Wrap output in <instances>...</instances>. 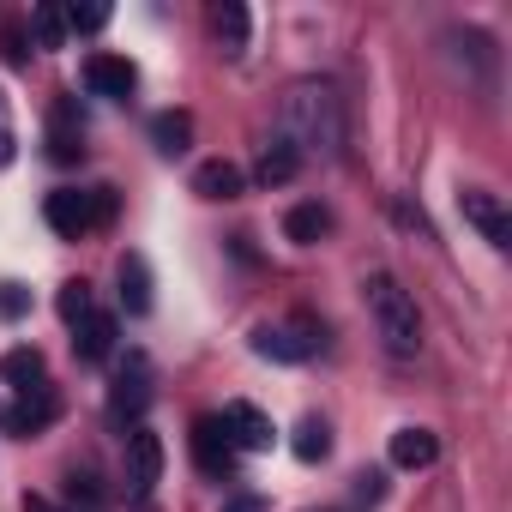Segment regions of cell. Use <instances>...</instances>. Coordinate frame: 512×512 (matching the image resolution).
Masks as SVG:
<instances>
[{
	"mask_svg": "<svg viewBox=\"0 0 512 512\" xmlns=\"http://www.w3.org/2000/svg\"><path fill=\"white\" fill-rule=\"evenodd\" d=\"M278 139L296 157H338V145H344V103H338V91L320 85V79L290 85L284 109H278Z\"/></svg>",
	"mask_w": 512,
	"mask_h": 512,
	"instance_id": "cell-1",
	"label": "cell"
},
{
	"mask_svg": "<svg viewBox=\"0 0 512 512\" xmlns=\"http://www.w3.org/2000/svg\"><path fill=\"white\" fill-rule=\"evenodd\" d=\"M362 296H368V314H374V332H380L386 356H416V350H422V320H416L410 290H404L392 272H374V278L362 284Z\"/></svg>",
	"mask_w": 512,
	"mask_h": 512,
	"instance_id": "cell-2",
	"label": "cell"
},
{
	"mask_svg": "<svg viewBox=\"0 0 512 512\" xmlns=\"http://www.w3.org/2000/svg\"><path fill=\"white\" fill-rule=\"evenodd\" d=\"M109 211H115V193H109V187H97V193L61 187V193H49V205H43L49 229L67 235V241H79V235H91L97 223H109Z\"/></svg>",
	"mask_w": 512,
	"mask_h": 512,
	"instance_id": "cell-3",
	"label": "cell"
},
{
	"mask_svg": "<svg viewBox=\"0 0 512 512\" xmlns=\"http://www.w3.org/2000/svg\"><path fill=\"white\" fill-rule=\"evenodd\" d=\"M320 344H326V326L320 320H278V326L253 332V350H260L266 362H308Z\"/></svg>",
	"mask_w": 512,
	"mask_h": 512,
	"instance_id": "cell-4",
	"label": "cell"
},
{
	"mask_svg": "<svg viewBox=\"0 0 512 512\" xmlns=\"http://www.w3.org/2000/svg\"><path fill=\"white\" fill-rule=\"evenodd\" d=\"M217 428L229 434V446H235V452H272V440H278V428H272V416H266V410H253L247 398H235V404H223V416H217Z\"/></svg>",
	"mask_w": 512,
	"mask_h": 512,
	"instance_id": "cell-5",
	"label": "cell"
},
{
	"mask_svg": "<svg viewBox=\"0 0 512 512\" xmlns=\"http://www.w3.org/2000/svg\"><path fill=\"white\" fill-rule=\"evenodd\" d=\"M145 404H151V362H145V356L133 350V356L121 362V374H115V392H109V416H115V422H133V428H139Z\"/></svg>",
	"mask_w": 512,
	"mask_h": 512,
	"instance_id": "cell-6",
	"label": "cell"
},
{
	"mask_svg": "<svg viewBox=\"0 0 512 512\" xmlns=\"http://www.w3.org/2000/svg\"><path fill=\"white\" fill-rule=\"evenodd\" d=\"M458 211H464V223L488 241V247H512V217H506V205H500V193H482V187H464L458 193Z\"/></svg>",
	"mask_w": 512,
	"mask_h": 512,
	"instance_id": "cell-7",
	"label": "cell"
},
{
	"mask_svg": "<svg viewBox=\"0 0 512 512\" xmlns=\"http://www.w3.org/2000/svg\"><path fill=\"white\" fill-rule=\"evenodd\" d=\"M157 482H163V440L151 428H133L127 434V494L133 500H151Z\"/></svg>",
	"mask_w": 512,
	"mask_h": 512,
	"instance_id": "cell-8",
	"label": "cell"
},
{
	"mask_svg": "<svg viewBox=\"0 0 512 512\" xmlns=\"http://www.w3.org/2000/svg\"><path fill=\"white\" fill-rule=\"evenodd\" d=\"M49 157L55 163H79L85 157V121H79L73 97H55V109H49Z\"/></svg>",
	"mask_w": 512,
	"mask_h": 512,
	"instance_id": "cell-9",
	"label": "cell"
},
{
	"mask_svg": "<svg viewBox=\"0 0 512 512\" xmlns=\"http://www.w3.org/2000/svg\"><path fill=\"white\" fill-rule=\"evenodd\" d=\"M187 440H193V458H199L205 476H229V470H235V446H229V434L217 428V416H199Z\"/></svg>",
	"mask_w": 512,
	"mask_h": 512,
	"instance_id": "cell-10",
	"label": "cell"
},
{
	"mask_svg": "<svg viewBox=\"0 0 512 512\" xmlns=\"http://www.w3.org/2000/svg\"><path fill=\"white\" fill-rule=\"evenodd\" d=\"M55 416H61V398H55L49 386H31V392H19V404L7 410V434H43Z\"/></svg>",
	"mask_w": 512,
	"mask_h": 512,
	"instance_id": "cell-11",
	"label": "cell"
},
{
	"mask_svg": "<svg viewBox=\"0 0 512 512\" xmlns=\"http://www.w3.org/2000/svg\"><path fill=\"white\" fill-rule=\"evenodd\" d=\"M85 85H91L97 97H133L139 67L121 61V55H91V61H85Z\"/></svg>",
	"mask_w": 512,
	"mask_h": 512,
	"instance_id": "cell-12",
	"label": "cell"
},
{
	"mask_svg": "<svg viewBox=\"0 0 512 512\" xmlns=\"http://www.w3.org/2000/svg\"><path fill=\"white\" fill-rule=\"evenodd\" d=\"M241 187H247V175H241L229 157H211V163L193 169V193H199V199H241Z\"/></svg>",
	"mask_w": 512,
	"mask_h": 512,
	"instance_id": "cell-13",
	"label": "cell"
},
{
	"mask_svg": "<svg viewBox=\"0 0 512 512\" xmlns=\"http://www.w3.org/2000/svg\"><path fill=\"white\" fill-rule=\"evenodd\" d=\"M73 350H79V362H103V356L115 350V320L91 308V314L73 326Z\"/></svg>",
	"mask_w": 512,
	"mask_h": 512,
	"instance_id": "cell-14",
	"label": "cell"
},
{
	"mask_svg": "<svg viewBox=\"0 0 512 512\" xmlns=\"http://www.w3.org/2000/svg\"><path fill=\"white\" fill-rule=\"evenodd\" d=\"M434 458H440V440L428 428H398L392 434V464L398 470H428Z\"/></svg>",
	"mask_w": 512,
	"mask_h": 512,
	"instance_id": "cell-15",
	"label": "cell"
},
{
	"mask_svg": "<svg viewBox=\"0 0 512 512\" xmlns=\"http://www.w3.org/2000/svg\"><path fill=\"white\" fill-rule=\"evenodd\" d=\"M121 308L127 314H151V266H145V253H121Z\"/></svg>",
	"mask_w": 512,
	"mask_h": 512,
	"instance_id": "cell-16",
	"label": "cell"
},
{
	"mask_svg": "<svg viewBox=\"0 0 512 512\" xmlns=\"http://www.w3.org/2000/svg\"><path fill=\"white\" fill-rule=\"evenodd\" d=\"M151 139H157L163 157H181V151L193 145V115H187V109H163V115L151 121Z\"/></svg>",
	"mask_w": 512,
	"mask_h": 512,
	"instance_id": "cell-17",
	"label": "cell"
},
{
	"mask_svg": "<svg viewBox=\"0 0 512 512\" xmlns=\"http://www.w3.org/2000/svg\"><path fill=\"white\" fill-rule=\"evenodd\" d=\"M211 31H217L223 55H241V49H247V7H241V0H223V7H211Z\"/></svg>",
	"mask_w": 512,
	"mask_h": 512,
	"instance_id": "cell-18",
	"label": "cell"
},
{
	"mask_svg": "<svg viewBox=\"0 0 512 512\" xmlns=\"http://www.w3.org/2000/svg\"><path fill=\"white\" fill-rule=\"evenodd\" d=\"M326 229H332V211H326V205H314V199H308V205H296V211L284 217V235H290V241H302V247H314Z\"/></svg>",
	"mask_w": 512,
	"mask_h": 512,
	"instance_id": "cell-19",
	"label": "cell"
},
{
	"mask_svg": "<svg viewBox=\"0 0 512 512\" xmlns=\"http://www.w3.org/2000/svg\"><path fill=\"white\" fill-rule=\"evenodd\" d=\"M296 169H302V157H296L284 139H272V145L260 151V169H253V175H260L266 187H284V181H296Z\"/></svg>",
	"mask_w": 512,
	"mask_h": 512,
	"instance_id": "cell-20",
	"label": "cell"
},
{
	"mask_svg": "<svg viewBox=\"0 0 512 512\" xmlns=\"http://www.w3.org/2000/svg\"><path fill=\"white\" fill-rule=\"evenodd\" d=\"M0 380L19 386V392L43 386V356H37V350H7V356H0Z\"/></svg>",
	"mask_w": 512,
	"mask_h": 512,
	"instance_id": "cell-21",
	"label": "cell"
},
{
	"mask_svg": "<svg viewBox=\"0 0 512 512\" xmlns=\"http://www.w3.org/2000/svg\"><path fill=\"white\" fill-rule=\"evenodd\" d=\"M290 446H296V458H302V464H320V458L332 452V428H326L320 416H302V422H296V440H290Z\"/></svg>",
	"mask_w": 512,
	"mask_h": 512,
	"instance_id": "cell-22",
	"label": "cell"
},
{
	"mask_svg": "<svg viewBox=\"0 0 512 512\" xmlns=\"http://www.w3.org/2000/svg\"><path fill=\"white\" fill-rule=\"evenodd\" d=\"M31 31H37V43H43V49H61V37H67V7L43 0V7L31 13Z\"/></svg>",
	"mask_w": 512,
	"mask_h": 512,
	"instance_id": "cell-23",
	"label": "cell"
},
{
	"mask_svg": "<svg viewBox=\"0 0 512 512\" xmlns=\"http://www.w3.org/2000/svg\"><path fill=\"white\" fill-rule=\"evenodd\" d=\"M55 308H61V320H67V326H79V320L91 314V290H85V284H67Z\"/></svg>",
	"mask_w": 512,
	"mask_h": 512,
	"instance_id": "cell-24",
	"label": "cell"
},
{
	"mask_svg": "<svg viewBox=\"0 0 512 512\" xmlns=\"http://www.w3.org/2000/svg\"><path fill=\"white\" fill-rule=\"evenodd\" d=\"M109 25V7H67V31H103Z\"/></svg>",
	"mask_w": 512,
	"mask_h": 512,
	"instance_id": "cell-25",
	"label": "cell"
},
{
	"mask_svg": "<svg viewBox=\"0 0 512 512\" xmlns=\"http://www.w3.org/2000/svg\"><path fill=\"white\" fill-rule=\"evenodd\" d=\"M25 43H31V37H25V25H7V31H0V49H7V61H13V67H25V55H31Z\"/></svg>",
	"mask_w": 512,
	"mask_h": 512,
	"instance_id": "cell-26",
	"label": "cell"
},
{
	"mask_svg": "<svg viewBox=\"0 0 512 512\" xmlns=\"http://www.w3.org/2000/svg\"><path fill=\"white\" fill-rule=\"evenodd\" d=\"M25 308H31V296H25L19 284H0V320H19Z\"/></svg>",
	"mask_w": 512,
	"mask_h": 512,
	"instance_id": "cell-27",
	"label": "cell"
},
{
	"mask_svg": "<svg viewBox=\"0 0 512 512\" xmlns=\"http://www.w3.org/2000/svg\"><path fill=\"white\" fill-rule=\"evenodd\" d=\"M67 494H73V500H85V506H97V500H103V494H97V482H91V470H73V476H67Z\"/></svg>",
	"mask_w": 512,
	"mask_h": 512,
	"instance_id": "cell-28",
	"label": "cell"
},
{
	"mask_svg": "<svg viewBox=\"0 0 512 512\" xmlns=\"http://www.w3.org/2000/svg\"><path fill=\"white\" fill-rule=\"evenodd\" d=\"M223 512H260V500H253V494H235V500H223Z\"/></svg>",
	"mask_w": 512,
	"mask_h": 512,
	"instance_id": "cell-29",
	"label": "cell"
},
{
	"mask_svg": "<svg viewBox=\"0 0 512 512\" xmlns=\"http://www.w3.org/2000/svg\"><path fill=\"white\" fill-rule=\"evenodd\" d=\"M13 151H19V145H13V133H7V127H0V169H7V163H13Z\"/></svg>",
	"mask_w": 512,
	"mask_h": 512,
	"instance_id": "cell-30",
	"label": "cell"
},
{
	"mask_svg": "<svg viewBox=\"0 0 512 512\" xmlns=\"http://www.w3.org/2000/svg\"><path fill=\"white\" fill-rule=\"evenodd\" d=\"M25 512H55V506H49L43 494H25Z\"/></svg>",
	"mask_w": 512,
	"mask_h": 512,
	"instance_id": "cell-31",
	"label": "cell"
}]
</instances>
